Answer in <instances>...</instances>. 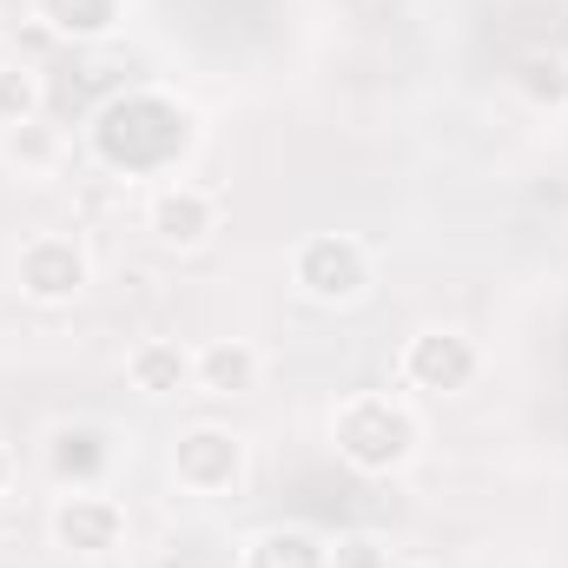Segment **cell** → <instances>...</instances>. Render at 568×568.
I'll list each match as a JSON object with an SVG mask.
<instances>
[{
	"label": "cell",
	"instance_id": "obj_1",
	"mask_svg": "<svg viewBox=\"0 0 568 568\" xmlns=\"http://www.w3.org/2000/svg\"><path fill=\"white\" fill-rule=\"evenodd\" d=\"M87 152L113 179H179V165L199 152V113L165 87H126L87 120Z\"/></svg>",
	"mask_w": 568,
	"mask_h": 568
},
{
	"label": "cell",
	"instance_id": "obj_2",
	"mask_svg": "<svg viewBox=\"0 0 568 568\" xmlns=\"http://www.w3.org/2000/svg\"><path fill=\"white\" fill-rule=\"evenodd\" d=\"M324 436H331L337 463L357 469V476H371V483L404 476V469L424 456V417H417V404L397 397V390H344V397L331 404Z\"/></svg>",
	"mask_w": 568,
	"mask_h": 568
},
{
	"label": "cell",
	"instance_id": "obj_3",
	"mask_svg": "<svg viewBox=\"0 0 568 568\" xmlns=\"http://www.w3.org/2000/svg\"><path fill=\"white\" fill-rule=\"evenodd\" d=\"M284 272H291V291L317 311H351L377 291V258L357 232H304Z\"/></svg>",
	"mask_w": 568,
	"mask_h": 568
},
{
	"label": "cell",
	"instance_id": "obj_4",
	"mask_svg": "<svg viewBox=\"0 0 568 568\" xmlns=\"http://www.w3.org/2000/svg\"><path fill=\"white\" fill-rule=\"evenodd\" d=\"M172 483L199 503H232L245 496L252 483V443L245 429L219 424V417H199L172 436Z\"/></svg>",
	"mask_w": 568,
	"mask_h": 568
},
{
	"label": "cell",
	"instance_id": "obj_5",
	"mask_svg": "<svg viewBox=\"0 0 568 568\" xmlns=\"http://www.w3.org/2000/svg\"><path fill=\"white\" fill-rule=\"evenodd\" d=\"M483 377V344L463 324H417L397 344V384L417 397H463Z\"/></svg>",
	"mask_w": 568,
	"mask_h": 568
},
{
	"label": "cell",
	"instance_id": "obj_6",
	"mask_svg": "<svg viewBox=\"0 0 568 568\" xmlns=\"http://www.w3.org/2000/svg\"><path fill=\"white\" fill-rule=\"evenodd\" d=\"M93 284V252L80 232H33L20 239L13 252V291L33 304V311H67L80 304Z\"/></svg>",
	"mask_w": 568,
	"mask_h": 568
},
{
	"label": "cell",
	"instance_id": "obj_7",
	"mask_svg": "<svg viewBox=\"0 0 568 568\" xmlns=\"http://www.w3.org/2000/svg\"><path fill=\"white\" fill-rule=\"evenodd\" d=\"M47 542L80 562H106L133 542V516L113 489H60L47 509Z\"/></svg>",
	"mask_w": 568,
	"mask_h": 568
},
{
	"label": "cell",
	"instance_id": "obj_8",
	"mask_svg": "<svg viewBox=\"0 0 568 568\" xmlns=\"http://www.w3.org/2000/svg\"><path fill=\"white\" fill-rule=\"evenodd\" d=\"M40 469L53 489H106L120 469V429L100 417H53L40 429Z\"/></svg>",
	"mask_w": 568,
	"mask_h": 568
},
{
	"label": "cell",
	"instance_id": "obj_9",
	"mask_svg": "<svg viewBox=\"0 0 568 568\" xmlns=\"http://www.w3.org/2000/svg\"><path fill=\"white\" fill-rule=\"evenodd\" d=\"M140 225L159 252H205L225 225V205L199 179H159L140 205Z\"/></svg>",
	"mask_w": 568,
	"mask_h": 568
},
{
	"label": "cell",
	"instance_id": "obj_10",
	"mask_svg": "<svg viewBox=\"0 0 568 568\" xmlns=\"http://www.w3.org/2000/svg\"><path fill=\"white\" fill-rule=\"evenodd\" d=\"M258 384H265V351L252 337H205V344H192V397L239 404Z\"/></svg>",
	"mask_w": 568,
	"mask_h": 568
},
{
	"label": "cell",
	"instance_id": "obj_11",
	"mask_svg": "<svg viewBox=\"0 0 568 568\" xmlns=\"http://www.w3.org/2000/svg\"><path fill=\"white\" fill-rule=\"evenodd\" d=\"M120 371H126V390H140L145 404L192 397V344H179V337H133Z\"/></svg>",
	"mask_w": 568,
	"mask_h": 568
},
{
	"label": "cell",
	"instance_id": "obj_12",
	"mask_svg": "<svg viewBox=\"0 0 568 568\" xmlns=\"http://www.w3.org/2000/svg\"><path fill=\"white\" fill-rule=\"evenodd\" d=\"M27 13L53 33V40H73V47H100L126 27L133 0H27Z\"/></svg>",
	"mask_w": 568,
	"mask_h": 568
},
{
	"label": "cell",
	"instance_id": "obj_13",
	"mask_svg": "<svg viewBox=\"0 0 568 568\" xmlns=\"http://www.w3.org/2000/svg\"><path fill=\"white\" fill-rule=\"evenodd\" d=\"M239 568H331L324 562V536L304 523H265L239 542Z\"/></svg>",
	"mask_w": 568,
	"mask_h": 568
},
{
	"label": "cell",
	"instance_id": "obj_14",
	"mask_svg": "<svg viewBox=\"0 0 568 568\" xmlns=\"http://www.w3.org/2000/svg\"><path fill=\"white\" fill-rule=\"evenodd\" d=\"M0 165H7L13 179L40 185V179H53V172L67 165V133H60L47 113L27 120V126H7V133H0Z\"/></svg>",
	"mask_w": 568,
	"mask_h": 568
},
{
	"label": "cell",
	"instance_id": "obj_15",
	"mask_svg": "<svg viewBox=\"0 0 568 568\" xmlns=\"http://www.w3.org/2000/svg\"><path fill=\"white\" fill-rule=\"evenodd\" d=\"M47 113V80L33 60H0V133Z\"/></svg>",
	"mask_w": 568,
	"mask_h": 568
},
{
	"label": "cell",
	"instance_id": "obj_16",
	"mask_svg": "<svg viewBox=\"0 0 568 568\" xmlns=\"http://www.w3.org/2000/svg\"><path fill=\"white\" fill-rule=\"evenodd\" d=\"M324 562L331 568H397L404 549L390 536H377V529H337V536H324Z\"/></svg>",
	"mask_w": 568,
	"mask_h": 568
},
{
	"label": "cell",
	"instance_id": "obj_17",
	"mask_svg": "<svg viewBox=\"0 0 568 568\" xmlns=\"http://www.w3.org/2000/svg\"><path fill=\"white\" fill-rule=\"evenodd\" d=\"M13 483H20V449H13V443L0 436V503L13 496Z\"/></svg>",
	"mask_w": 568,
	"mask_h": 568
},
{
	"label": "cell",
	"instance_id": "obj_18",
	"mask_svg": "<svg viewBox=\"0 0 568 568\" xmlns=\"http://www.w3.org/2000/svg\"><path fill=\"white\" fill-rule=\"evenodd\" d=\"M397 568H443V562H424V556H404Z\"/></svg>",
	"mask_w": 568,
	"mask_h": 568
}]
</instances>
